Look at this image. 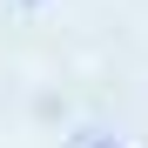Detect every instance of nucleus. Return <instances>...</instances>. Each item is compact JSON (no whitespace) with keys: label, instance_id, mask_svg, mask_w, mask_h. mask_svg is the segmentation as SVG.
I'll use <instances>...</instances> for the list:
<instances>
[{"label":"nucleus","instance_id":"1","mask_svg":"<svg viewBox=\"0 0 148 148\" xmlns=\"http://www.w3.org/2000/svg\"><path fill=\"white\" fill-rule=\"evenodd\" d=\"M74 148H128V141H114V135H88V141H74Z\"/></svg>","mask_w":148,"mask_h":148}]
</instances>
